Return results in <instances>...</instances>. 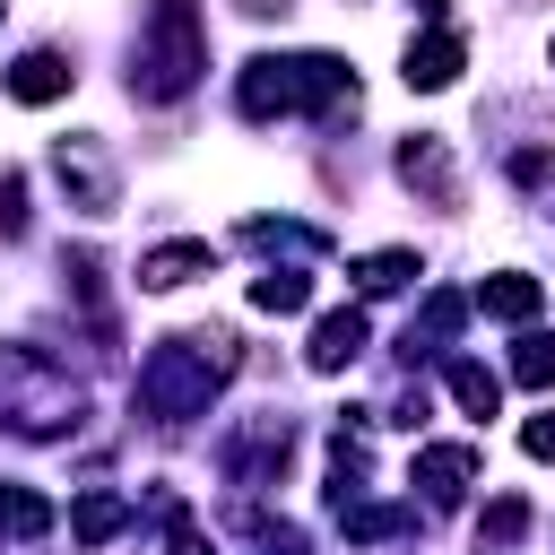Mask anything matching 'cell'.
<instances>
[{
    "instance_id": "obj_1",
    "label": "cell",
    "mask_w": 555,
    "mask_h": 555,
    "mask_svg": "<svg viewBox=\"0 0 555 555\" xmlns=\"http://www.w3.org/2000/svg\"><path fill=\"white\" fill-rule=\"evenodd\" d=\"M234 364H243V338H234L225 321L156 338V347L139 356V416H156V425H191V416H208V399L234 382Z\"/></svg>"
},
{
    "instance_id": "obj_2",
    "label": "cell",
    "mask_w": 555,
    "mask_h": 555,
    "mask_svg": "<svg viewBox=\"0 0 555 555\" xmlns=\"http://www.w3.org/2000/svg\"><path fill=\"white\" fill-rule=\"evenodd\" d=\"M243 121H286V113H356V69L338 52H260L234 78Z\"/></svg>"
},
{
    "instance_id": "obj_3",
    "label": "cell",
    "mask_w": 555,
    "mask_h": 555,
    "mask_svg": "<svg viewBox=\"0 0 555 555\" xmlns=\"http://www.w3.org/2000/svg\"><path fill=\"white\" fill-rule=\"evenodd\" d=\"M208 69V17L199 0H147L139 43H130V95L139 104H182Z\"/></svg>"
},
{
    "instance_id": "obj_4",
    "label": "cell",
    "mask_w": 555,
    "mask_h": 555,
    "mask_svg": "<svg viewBox=\"0 0 555 555\" xmlns=\"http://www.w3.org/2000/svg\"><path fill=\"white\" fill-rule=\"evenodd\" d=\"M87 425V390L43 356V347H0V434L61 442Z\"/></svg>"
},
{
    "instance_id": "obj_5",
    "label": "cell",
    "mask_w": 555,
    "mask_h": 555,
    "mask_svg": "<svg viewBox=\"0 0 555 555\" xmlns=\"http://www.w3.org/2000/svg\"><path fill=\"white\" fill-rule=\"evenodd\" d=\"M52 182H61L69 208H87V217H113V208H121V182H113V165H104L95 139H52Z\"/></svg>"
},
{
    "instance_id": "obj_6",
    "label": "cell",
    "mask_w": 555,
    "mask_h": 555,
    "mask_svg": "<svg viewBox=\"0 0 555 555\" xmlns=\"http://www.w3.org/2000/svg\"><path fill=\"white\" fill-rule=\"evenodd\" d=\"M286 451H295V416H278V408H260L243 434H225V451H217V468L234 477V486H260L269 468H286Z\"/></svg>"
},
{
    "instance_id": "obj_7",
    "label": "cell",
    "mask_w": 555,
    "mask_h": 555,
    "mask_svg": "<svg viewBox=\"0 0 555 555\" xmlns=\"http://www.w3.org/2000/svg\"><path fill=\"white\" fill-rule=\"evenodd\" d=\"M399 182H408L416 199H434V208H460V165H451V147H442L434 130L399 139Z\"/></svg>"
},
{
    "instance_id": "obj_8",
    "label": "cell",
    "mask_w": 555,
    "mask_h": 555,
    "mask_svg": "<svg viewBox=\"0 0 555 555\" xmlns=\"http://www.w3.org/2000/svg\"><path fill=\"white\" fill-rule=\"evenodd\" d=\"M460 61H468V43H460L451 26H425V35H408V52H399V78L434 95V87H451V78H460Z\"/></svg>"
},
{
    "instance_id": "obj_9",
    "label": "cell",
    "mask_w": 555,
    "mask_h": 555,
    "mask_svg": "<svg viewBox=\"0 0 555 555\" xmlns=\"http://www.w3.org/2000/svg\"><path fill=\"white\" fill-rule=\"evenodd\" d=\"M356 356H364V312H356V304L321 312V321H312V347H304V364H312V373H347Z\"/></svg>"
},
{
    "instance_id": "obj_10",
    "label": "cell",
    "mask_w": 555,
    "mask_h": 555,
    "mask_svg": "<svg viewBox=\"0 0 555 555\" xmlns=\"http://www.w3.org/2000/svg\"><path fill=\"white\" fill-rule=\"evenodd\" d=\"M208 269H217L208 243H156V251H139V286H147V295H173V286L208 278Z\"/></svg>"
},
{
    "instance_id": "obj_11",
    "label": "cell",
    "mask_w": 555,
    "mask_h": 555,
    "mask_svg": "<svg viewBox=\"0 0 555 555\" xmlns=\"http://www.w3.org/2000/svg\"><path fill=\"white\" fill-rule=\"evenodd\" d=\"M416 486H425L434 503H460V494L477 486V451H468V442H425V451H416Z\"/></svg>"
},
{
    "instance_id": "obj_12",
    "label": "cell",
    "mask_w": 555,
    "mask_h": 555,
    "mask_svg": "<svg viewBox=\"0 0 555 555\" xmlns=\"http://www.w3.org/2000/svg\"><path fill=\"white\" fill-rule=\"evenodd\" d=\"M460 321H468V295H451V286H442V295H425V312H416V321H408V338H399V347H408V364H416V356H442V347L460 338Z\"/></svg>"
},
{
    "instance_id": "obj_13",
    "label": "cell",
    "mask_w": 555,
    "mask_h": 555,
    "mask_svg": "<svg viewBox=\"0 0 555 555\" xmlns=\"http://www.w3.org/2000/svg\"><path fill=\"white\" fill-rule=\"evenodd\" d=\"M69 78H78V69H69L61 52H17V61H9V95H17V104H61Z\"/></svg>"
},
{
    "instance_id": "obj_14",
    "label": "cell",
    "mask_w": 555,
    "mask_h": 555,
    "mask_svg": "<svg viewBox=\"0 0 555 555\" xmlns=\"http://www.w3.org/2000/svg\"><path fill=\"white\" fill-rule=\"evenodd\" d=\"M121 529H130V494L87 486V494L69 503V538H78V546H104V538H121Z\"/></svg>"
},
{
    "instance_id": "obj_15",
    "label": "cell",
    "mask_w": 555,
    "mask_h": 555,
    "mask_svg": "<svg viewBox=\"0 0 555 555\" xmlns=\"http://www.w3.org/2000/svg\"><path fill=\"white\" fill-rule=\"evenodd\" d=\"M347 278H356V295H399L408 278H425V260H416L408 243H390V251H364V260H347Z\"/></svg>"
},
{
    "instance_id": "obj_16",
    "label": "cell",
    "mask_w": 555,
    "mask_h": 555,
    "mask_svg": "<svg viewBox=\"0 0 555 555\" xmlns=\"http://www.w3.org/2000/svg\"><path fill=\"white\" fill-rule=\"evenodd\" d=\"M477 304H486L494 321H538V304H546V286H538L529 269H494V278L477 286Z\"/></svg>"
},
{
    "instance_id": "obj_17",
    "label": "cell",
    "mask_w": 555,
    "mask_h": 555,
    "mask_svg": "<svg viewBox=\"0 0 555 555\" xmlns=\"http://www.w3.org/2000/svg\"><path fill=\"white\" fill-rule=\"evenodd\" d=\"M43 529H52V494H35V486L0 477V538H9V546H26V538H43Z\"/></svg>"
},
{
    "instance_id": "obj_18",
    "label": "cell",
    "mask_w": 555,
    "mask_h": 555,
    "mask_svg": "<svg viewBox=\"0 0 555 555\" xmlns=\"http://www.w3.org/2000/svg\"><path fill=\"white\" fill-rule=\"evenodd\" d=\"M243 243H251V251H304V260L330 251V234H321V225H295V217H251Z\"/></svg>"
},
{
    "instance_id": "obj_19",
    "label": "cell",
    "mask_w": 555,
    "mask_h": 555,
    "mask_svg": "<svg viewBox=\"0 0 555 555\" xmlns=\"http://www.w3.org/2000/svg\"><path fill=\"white\" fill-rule=\"evenodd\" d=\"M451 399H460L468 416H494V408H503V373L477 364V356H451Z\"/></svg>"
},
{
    "instance_id": "obj_20",
    "label": "cell",
    "mask_w": 555,
    "mask_h": 555,
    "mask_svg": "<svg viewBox=\"0 0 555 555\" xmlns=\"http://www.w3.org/2000/svg\"><path fill=\"white\" fill-rule=\"evenodd\" d=\"M338 529H347L356 546H373V538H399V529H416V512H408V503H347V512H338Z\"/></svg>"
},
{
    "instance_id": "obj_21",
    "label": "cell",
    "mask_w": 555,
    "mask_h": 555,
    "mask_svg": "<svg viewBox=\"0 0 555 555\" xmlns=\"http://www.w3.org/2000/svg\"><path fill=\"white\" fill-rule=\"evenodd\" d=\"M251 304H260V312H304V304H312V278H304V269H260V278H251Z\"/></svg>"
},
{
    "instance_id": "obj_22",
    "label": "cell",
    "mask_w": 555,
    "mask_h": 555,
    "mask_svg": "<svg viewBox=\"0 0 555 555\" xmlns=\"http://www.w3.org/2000/svg\"><path fill=\"white\" fill-rule=\"evenodd\" d=\"M512 382H520V390H555V338H546V330H538V338H520Z\"/></svg>"
},
{
    "instance_id": "obj_23",
    "label": "cell",
    "mask_w": 555,
    "mask_h": 555,
    "mask_svg": "<svg viewBox=\"0 0 555 555\" xmlns=\"http://www.w3.org/2000/svg\"><path fill=\"white\" fill-rule=\"evenodd\" d=\"M477 538H486V546H512V538H529V503H520V494H494Z\"/></svg>"
},
{
    "instance_id": "obj_24",
    "label": "cell",
    "mask_w": 555,
    "mask_h": 555,
    "mask_svg": "<svg viewBox=\"0 0 555 555\" xmlns=\"http://www.w3.org/2000/svg\"><path fill=\"white\" fill-rule=\"evenodd\" d=\"M17 234H26V173L0 165V243H17Z\"/></svg>"
},
{
    "instance_id": "obj_25",
    "label": "cell",
    "mask_w": 555,
    "mask_h": 555,
    "mask_svg": "<svg viewBox=\"0 0 555 555\" xmlns=\"http://www.w3.org/2000/svg\"><path fill=\"white\" fill-rule=\"evenodd\" d=\"M520 451H529V460H555V408H546V416H529V425H520Z\"/></svg>"
},
{
    "instance_id": "obj_26",
    "label": "cell",
    "mask_w": 555,
    "mask_h": 555,
    "mask_svg": "<svg viewBox=\"0 0 555 555\" xmlns=\"http://www.w3.org/2000/svg\"><path fill=\"white\" fill-rule=\"evenodd\" d=\"M260 555H304V538H295V529H286V520H278V538H269V546H260Z\"/></svg>"
},
{
    "instance_id": "obj_27",
    "label": "cell",
    "mask_w": 555,
    "mask_h": 555,
    "mask_svg": "<svg viewBox=\"0 0 555 555\" xmlns=\"http://www.w3.org/2000/svg\"><path fill=\"white\" fill-rule=\"evenodd\" d=\"M408 9H416L425 26H442V9H451V0H408Z\"/></svg>"
},
{
    "instance_id": "obj_28",
    "label": "cell",
    "mask_w": 555,
    "mask_h": 555,
    "mask_svg": "<svg viewBox=\"0 0 555 555\" xmlns=\"http://www.w3.org/2000/svg\"><path fill=\"white\" fill-rule=\"evenodd\" d=\"M243 9H251V17H286V0H243Z\"/></svg>"
},
{
    "instance_id": "obj_29",
    "label": "cell",
    "mask_w": 555,
    "mask_h": 555,
    "mask_svg": "<svg viewBox=\"0 0 555 555\" xmlns=\"http://www.w3.org/2000/svg\"><path fill=\"white\" fill-rule=\"evenodd\" d=\"M477 555H486V546H477Z\"/></svg>"
}]
</instances>
